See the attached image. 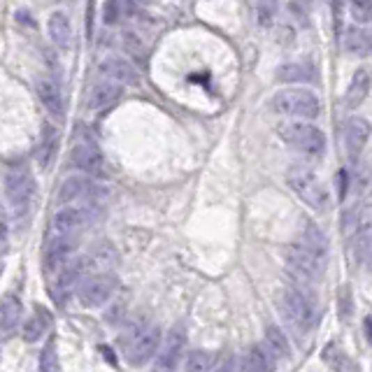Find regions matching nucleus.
<instances>
[{
	"mask_svg": "<svg viewBox=\"0 0 372 372\" xmlns=\"http://www.w3.org/2000/svg\"><path fill=\"white\" fill-rule=\"evenodd\" d=\"M5 196H8L17 222L31 215L33 201H36V179L26 165H12L5 172Z\"/></svg>",
	"mask_w": 372,
	"mask_h": 372,
	"instance_id": "f257e3e1",
	"label": "nucleus"
},
{
	"mask_svg": "<svg viewBox=\"0 0 372 372\" xmlns=\"http://www.w3.org/2000/svg\"><path fill=\"white\" fill-rule=\"evenodd\" d=\"M272 109L281 116H291V119H316L321 112V102L314 91L309 88H284V91L274 93Z\"/></svg>",
	"mask_w": 372,
	"mask_h": 372,
	"instance_id": "f03ea898",
	"label": "nucleus"
},
{
	"mask_svg": "<svg viewBox=\"0 0 372 372\" xmlns=\"http://www.w3.org/2000/svg\"><path fill=\"white\" fill-rule=\"evenodd\" d=\"M277 307L279 314L284 316L288 326L305 333L314 323V305L298 286H284L277 295Z\"/></svg>",
	"mask_w": 372,
	"mask_h": 372,
	"instance_id": "7ed1b4c3",
	"label": "nucleus"
},
{
	"mask_svg": "<svg viewBox=\"0 0 372 372\" xmlns=\"http://www.w3.org/2000/svg\"><path fill=\"white\" fill-rule=\"evenodd\" d=\"M288 186L295 191V196L300 198L307 208H312L316 212L328 210L330 198H328V189L323 186V182L314 175L312 170L305 168H291L288 170Z\"/></svg>",
	"mask_w": 372,
	"mask_h": 372,
	"instance_id": "20e7f679",
	"label": "nucleus"
},
{
	"mask_svg": "<svg viewBox=\"0 0 372 372\" xmlns=\"http://www.w3.org/2000/svg\"><path fill=\"white\" fill-rule=\"evenodd\" d=\"M277 133L286 144H291L293 149L302 151V154L316 156L326 147V137L309 121H284Z\"/></svg>",
	"mask_w": 372,
	"mask_h": 372,
	"instance_id": "39448f33",
	"label": "nucleus"
},
{
	"mask_svg": "<svg viewBox=\"0 0 372 372\" xmlns=\"http://www.w3.org/2000/svg\"><path fill=\"white\" fill-rule=\"evenodd\" d=\"M158 344H161V330L158 326H140L128 335L126 344H123V354L126 361L135 368H140L156 354Z\"/></svg>",
	"mask_w": 372,
	"mask_h": 372,
	"instance_id": "423d86ee",
	"label": "nucleus"
},
{
	"mask_svg": "<svg viewBox=\"0 0 372 372\" xmlns=\"http://www.w3.org/2000/svg\"><path fill=\"white\" fill-rule=\"evenodd\" d=\"M95 205H65L56 215L52 217L49 224V238H70L72 233L88 226L93 219Z\"/></svg>",
	"mask_w": 372,
	"mask_h": 372,
	"instance_id": "0eeeda50",
	"label": "nucleus"
},
{
	"mask_svg": "<svg viewBox=\"0 0 372 372\" xmlns=\"http://www.w3.org/2000/svg\"><path fill=\"white\" fill-rule=\"evenodd\" d=\"M107 196V189L88 177H68L59 191L61 203L65 205H95Z\"/></svg>",
	"mask_w": 372,
	"mask_h": 372,
	"instance_id": "6e6552de",
	"label": "nucleus"
},
{
	"mask_svg": "<svg viewBox=\"0 0 372 372\" xmlns=\"http://www.w3.org/2000/svg\"><path fill=\"white\" fill-rule=\"evenodd\" d=\"M184 349H186V330L182 323H177V326H172L168 330L165 340L161 342V351H158L151 372H177L179 361L184 356Z\"/></svg>",
	"mask_w": 372,
	"mask_h": 372,
	"instance_id": "1a4fd4ad",
	"label": "nucleus"
},
{
	"mask_svg": "<svg viewBox=\"0 0 372 372\" xmlns=\"http://www.w3.org/2000/svg\"><path fill=\"white\" fill-rule=\"evenodd\" d=\"M114 288H116V279L112 274H107V272L91 274V277L79 281L77 298L84 307H100L112 298Z\"/></svg>",
	"mask_w": 372,
	"mask_h": 372,
	"instance_id": "9d476101",
	"label": "nucleus"
},
{
	"mask_svg": "<svg viewBox=\"0 0 372 372\" xmlns=\"http://www.w3.org/2000/svg\"><path fill=\"white\" fill-rule=\"evenodd\" d=\"M286 258H288V265L293 268V272L300 274L302 279H309V281L319 279L323 274V270H326V265H328L326 258H319L316 254L307 251L305 247H300L298 242L291 245Z\"/></svg>",
	"mask_w": 372,
	"mask_h": 372,
	"instance_id": "9b49d317",
	"label": "nucleus"
},
{
	"mask_svg": "<svg viewBox=\"0 0 372 372\" xmlns=\"http://www.w3.org/2000/svg\"><path fill=\"white\" fill-rule=\"evenodd\" d=\"M372 126L363 116H349L342 123V147L349 154V158H358V154L365 149V144L370 140Z\"/></svg>",
	"mask_w": 372,
	"mask_h": 372,
	"instance_id": "f8f14e48",
	"label": "nucleus"
},
{
	"mask_svg": "<svg viewBox=\"0 0 372 372\" xmlns=\"http://www.w3.org/2000/svg\"><path fill=\"white\" fill-rule=\"evenodd\" d=\"M72 165L91 177H105L107 175V163L102 151L91 142H79L72 149Z\"/></svg>",
	"mask_w": 372,
	"mask_h": 372,
	"instance_id": "ddd939ff",
	"label": "nucleus"
},
{
	"mask_svg": "<svg viewBox=\"0 0 372 372\" xmlns=\"http://www.w3.org/2000/svg\"><path fill=\"white\" fill-rule=\"evenodd\" d=\"M98 72L105 79L114 82V84H119V86H133V84H137V79H140L135 65L128 63L126 59H119V56L102 59L98 63Z\"/></svg>",
	"mask_w": 372,
	"mask_h": 372,
	"instance_id": "4468645a",
	"label": "nucleus"
},
{
	"mask_svg": "<svg viewBox=\"0 0 372 372\" xmlns=\"http://www.w3.org/2000/svg\"><path fill=\"white\" fill-rule=\"evenodd\" d=\"M36 91H38V98L45 105L47 112H49L54 119H63L65 100H63V93H61V86L56 84V82L42 75V77L36 82Z\"/></svg>",
	"mask_w": 372,
	"mask_h": 372,
	"instance_id": "2eb2a0df",
	"label": "nucleus"
},
{
	"mask_svg": "<svg viewBox=\"0 0 372 372\" xmlns=\"http://www.w3.org/2000/svg\"><path fill=\"white\" fill-rule=\"evenodd\" d=\"M342 47L344 52L356 59L372 56V29L370 26H351L344 31Z\"/></svg>",
	"mask_w": 372,
	"mask_h": 372,
	"instance_id": "dca6fc26",
	"label": "nucleus"
},
{
	"mask_svg": "<svg viewBox=\"0 0 372 372\" xmlns=\"http://www.w3.org/2000/svg\"><path fill=\"white\" fill-rule=\"evenodd\" d=\"M119 98H121V86L109 79H100L95 82L91 93H88V107L93 112H105V109L114 107Z\"/></svg>",
	"mask_w": 372,
	"mask_h": 372,
	"instance_id": "f3484780",
	"label": "nucleus"
},
{
	"mask_svg": "<svg viewBox=\"0 0 372 372\" xmlns=\"http://www.w3.org/2000/svg\"><path fill=\"white\" fill-rule=\"evenodd\" d=\"M72 240L70 238H49L45 247V268L47 272H61L63 265L70 261Z\"/></svg>",
	"mask_w": 372,
	"mask_h": 372,
	"instance_id": "a211bd4d",
	"label": "nucleus"
},
{
	"mask_svg": "<svg viewBox=\"0 0 372 372\" xmlns=\"http://www.w3.org/2000/svg\"><path fill=\"white\" fill-rule=\"evenodd\" d=\"M370 222H372L370 208H361V205H356V208L344 210L342 212V233H344V238L354 240L358 233L370 231Z\"/></svg>",
	"mask_w": 372,
	"mask_h": 372,
	"instance_id": "6ab92c4d",
	"label": "nucleus"
},
{
	"mask_svg": "<svg viewBox=\"0 0 372 372\" xmlns=\"http://www.w3.org/2000/svg\"><path fill=\"white\" fill-rule=\"evenodd\" d=\"M370 93V72L368 70H356L354 77H351L349 86H347V93H344V107L347 109H356L363 105V100L368 98Z\"/></svg>",
	"mask_w": 372,
	"mask_h": 372,
	"instance_id": "aec40b11",
	"label": "nucleus"
},
{
	"mask_svg": "<svg viewBox=\"0 0 372 372\" xmlns=\"http://www.w3.org/2000/svg\"><path fill=\"white\" fill-rule=\"evenodd\" d=\"M298 245L305 247L307 251L316 254L319 258H326L328 261V240L326 235L319 231V226L312 224V222H305L300 231V238H298Z\"/></svg>",
	"mask_w": 372,
	"mask_h": 372,
	"instance_id": "412c9836",
	"label": "nucleus"
},
{
	"mask_svg": "<svg viewBox=\"0 0 372 372\" xmlns=\"http://www.w3.org/2000/svg\"><path fill=\"white\" fill-rule=\"evenodd\" d=\"M247 372H274V354L268 344H254L242 358Z\"/></svg>",
	"mask_w": 372,
	"mask_h": 372,
	"instance_id": "4be33fe9",
	"label": "nucleus"
},
{
	"mask_svg": "<svg viewBox=\"0 0 372 372\" xmlns=\"http://www.w3.org/2000/svg\"><path fill=\"white\" fill-rule=\"evenodd\" d=\"M47 29H49V38L52 42L61 47V49H68L72 42V24L70 19H68L65 12H54L49 17V24H47Z\"/></svg>",
	"mask_w": 372,
	"mask_h": 372,
	"instance_id": "5701e85b",
	"label": "nucleus"
},
{
	"mask_svg": "<svg viewBox=\"0 0 372 372\" xmlns=\"http://www.w3.org/2000/svg\"><path fill=\"white\" fill-rule=\"evenodd\" d=\"M19 321H22V302L17 295H3V300H0V330L5 335L15 333Z\"/></svg>",
	"mask_w": 372,
	"mask_h": 372,
	"instance_id": "b1692460",
	"label": "nucleus"
},
{
	"mask_svg": "<svg viewBox=\"0 0 372 372\" xmlns=\"http://www.w3.org/2000/svg\"><path fill=\"white\" fill-rule=\"evenodd\" d=\"M49 321H52V314L47 312L45 307H36V312L24 321V328H22L24 340L26 342L42 340V335L47 333V328H49Z\"/></svg>",
	"mask_w": 372,
	"mask_h": 372,
	"instance_id": "393cba45",
	"label": "nucleus"
},
{
	"mask_svg": "<svg viewBox=\"0 0 372 372\" xmlns=\"http://www.w3.org/2000/svg\"><path fill=\"white\" fill-rule=\"evenodd\" d=\"M314 77V68L307 61H288V63L277 68V79L286 82V84H295V82H309Z\"/></svg>",
	"mask_w": 372,
	"mask_h": 372,
	"instance_id": "a878e982",
	"label": "nucleus"
},
{
	"mask_svg": "<svg viewBox=\"0 0 372 372\" xmlns=\"http://www.w3.org/2000/svg\"><path fill=\"white\" fill-rule=\"evenodd\" d=\"M351 251H354L356 263L361 265L363 270L372 272V228L358 233V235L354 238V247H351Z\"/></svg>",
	"mask_w": 372,
	"mask_h": 372,
	"instance_id": "bb28decb",
	"label": "nucleus"
},
{
	"mask_svg": "<svg viewBox=\"0 0 372 372\" xmlns=\"http://www.w3.org/2000/svg\"><path fill=\"white\" fill-rule=\"evenodd\" d=\"M265 344L272 351L274 358H288L291 356V342L286 340V335L281 333L277 326H268L265 328Z\"/></svg>",
	"mask_w": 372,
	"mask_h": 372,
	"instance_id": "cd10ccee",
	"label": "nucleus"
},
{
	"mask_svg": "<svg viewBox=\"0 0 372 372\" xmlns=\"http://www.w3.org/2000/svg\"><path fill=\"white\" fill-rule=\"evenodd\" d=\"M215 370V358H212L210 351H191L189 358H186L184 372H212Z\"/></svg>",
	"mask_w": 372,
	"mask_h": 372,
	"instance_id": "c85d7f7f",
	"label": "nucleus"
},
{
	"mask_svg": "<svg viewBox=\"0 0 372 372\" xmlns=\"http://www.w3.org/2000/svg\"><path fill=\"white\" fill-rule=\"evenodd\" d=\"M337 314L342 321H349L354 316V293L349 284H342L337 288Z\"/></svg>",
	"mask_w": 372,
	"mask_h": 372,
	"instance_id": "c756f323",
	"label": "nucleus"
},
{
	"mask_svg": "<svg viewBox=\"0 0 372 372\" xmlns=\"http://www.w3.org/2000/svg\"><path fill=\"white\" fill-rule=\"evenodd\" d=\"M40 372H61L59 351H56V342L54 340L47 342L42 354H40Z\"/></svg>",
	"mask_w": 372,
	"mask_h": 372,
	"instance_id": "7c9ffc66",
	"label": "nucleus"
},
{
	"mask_svg": "<svg viewBox=\"0 0 372 372\" xmlns=\"http://www.w3.org/2000/svg\"><path fill=\"white\" fill-rule=\"evenodd\" d=\"M84 263H86V268L91 265L95 270H98V268H105L107 270V268L114 263V251L109 249V245H100V247H95L91 256L84 258Z\"/></svg>",
	"mask_w": 372,
	"mask_h": 372,
	"instance_id": "2f4dec72",
	"label": "nucleus"
},
{
	"mask_svg": "<svg viewBox=\"0 0 372 372\" xmlns=\"http://www.w3.org/2000/svg\"><path fill=\"white\" fill-rule=\"evenodd\" d=\"M54 151H56V135H54L52 128H45L42 144H40V149H38V161H40L42 168H49Z\"/></svg>",
	"mask_w": 372,
	"mask_h": 372,
	"instance_id": "473e14b6",
	"label": "nucleus"
},
{
	"mask_svg": "<svg viewBox=\"0 0 372 372\" xmlns=\"http://www.w3.org/2000/svg\"><path fill=\"white\" fill-rule=\"evenodd\" d=\"M349 12L358 24H372V0H349Z\"/></svg>",
	"mask_w": 372,
	"mask_h": 372,
	"instance_id": "72a5a7b5",
	"label": "nucleus"
},
{
	"mask_svg": "<svg viewBox=\"0 0 372 372\" xmlns=\"http://www.w3.org/2000/svg\"><path fill=\"white\" fill-rule=\"evenodd\" d=\"M323 361H326L335 372H342V365L347 363V356L342 354V349L337 347V344H328V347L323 349Z\"/></svg>",
	"mask_w": 372,
	"mask_h": 372,
	"instance_id": "f704fd0d",
	"label": "nucleus"
},
{
	"mask_svg": "<svg viewBox=\"0 0 372 372\" xmlns=\"http://www.w3.org/2000/svg\"><path fill=\"white\" fill-rule=\"evenodd\" d=\"M10 249V217L5 208L0 205V254Z\"/></svg>",
	"mask_w": 372,
	"mask_h": 372,
	"instance_id": "c9c22d12",
	"label": "nucleus"
},
{
	"mask_svg": "<svg viewBox=\"0 0 372 372\" xmlns=\"http://www.w3.org/2000/svg\"><path fill=\"white\" fill-rule=\"evenodd\" d=\"M354 186H356V191L361 196L365 194H370V189H372V172L368 168H361L356 172V179H354Z\"/></svg>",
	"mask_w": 372,
	"mask_h": 372,
	"instance_id": "e433bc0d",
	"label": "nucleus"
},
{
	"mask_svg": "<svg viewBox=\"0 0 372 372\" xmlns=\"http://www.w3.org/2000/svg\"><path fill=\"white\" fill-rule=\"evenodd\" d=\"M274 12H277V3H274V0H258V19L263 26L272 22Z\"/></svg>",
	"mask_w": 372,
	"mask_h": 372,
	"instance_id": "4c0bfd02",
	"label": "nucleus"
},
{
	"mask_svg": "<svg viewBox=\"0 0 372 372\" xmlns=\"http://www.w3.org/2000/svg\"><path fill=\"white\" fill-rule=\"evenodd\" d=\"M121 17V3L119 0H107L105 3V10H102V19H105V24H116Z\"/></svg>",
	"mask_w": 372,
	"mask_h": 372,
	"instance_id": "58836bf2",
	"label": "nucleus"
},
{
	"mask_svg": "<svg viewBox=\"0 0 372 372\" xmlns=\"http://www.w3.org/2000/svg\"><path fill=\"white\" fill-rule=\"evenodd\" d=\"M212 372H247L245 370V363H242V358H235V356H231V358H226V361H222L217 365Z\"/></svg>",
	"mask_w": 372,
	"mask_h": 372,
	"instance_id": "ea45409f",
	"label": "nucleus"
},
{
	"mask_svg": "<svg viewBox=\"0 0 372 372\" xmlns=\"http://www.w3.org/2000/svg\"><path fill=\"white\" fill-rule=\"evenodd\" d=\"M349 175H347V170H340L337 172V196H340V201H344L347 198V191H349Z\"/></svg>",
	"mask_w": 372,
	"mask_h": 372,
	"instance_id": "a19ab883",
	"label": "nucleus"
},
{
	"mask_svg": "<svg viewBox=\"0 0 372 372\" xmlns=\"http://www.w3.org/2000/svg\"><path fill=\"white\" fill-rule=\"evenodd\" d=\"M363 330H365V335H368V342L372 344V316H368V319L363 321Z\"/></svg>",
	"mask_w": 372,
	"mask_h": 372,
	"instance_id": "79ce46f5",
	"label": "nucleus"
},
{
	"mask_svg": "<svg viewBox=\"0 0 372 372\" xmlns=\"http://www.w3.org/2000/svg\"><path fill=\"white\" fill-rule=\"evenodd\" d=\"M140 3H149V0H140Z\"/></svg>",
	"mask_w": 372,
	"mask_h": 372,
	"instance_id": "37998d69",
	"label": "nucleus"
}]
</instances>
